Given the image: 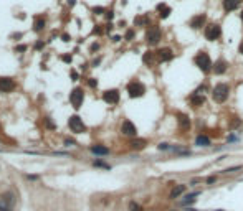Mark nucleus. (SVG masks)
Masks as SVG:
<instances>
[{"label": "nucleus", "instance_id": "79ce46f5", "mask_svg": "<svg viewBox=\"0 0 243 211\" xmlns=\"http://www.w3.org/2000/svg\"><path fill=\"white\" fill-rule=\"evenodd\" d=\"M61 40H63V42H69V35H68V33L61 35Z\"/></svg>", "mask_w": 243, "mask_h": 211}, {"label": "nucleus", "instance_id": "4c0bfd02", "mask_svg": "<svg viewBox=\"0 0 243 211\" xmlns=\"http://www.w3.org/2000/svg\"><path fill=\"white\" fill-rule=\"evenodd\" d=\"M240 124H241L240 120H233V122H231V124H230V129H235V127H238Z\"/></svg>", "mask_w": 243, "mask_h": 211}, {"label": "nucleus", "instance_id": "2f4dec72", "mask_svg": "<svg viewBox=\"0 0 243 211\" xmlns=\"http://www.w3.org/2000/svg\"><path fill=\"white\" fill-rule=\"evenodd\" d=\"M199 183H202V178L195 177V178H192V180L189 181V186H195V185H199Z\"/></svg>", "mask_w": 243, "mask_h": 211}, {"label": "nucleus", "instance_id": "de8ad7c7", "mask_svg": "<svg viewBox=\"0 0 243 211\" xmlns=\"http://www.w3.org/2000/svg\"><path fill=\"white\" fill-rule=\"evenodd\" d=\"M103 30H101V28H99V25H98V28H94V33H98V35H99Z\"/></svg>", "mask_w": 243, "mask_h": 211}, {"label": "nucleus", "instance_id": "393cba45", "mask_svg": "<svg viewBox=\"0 0 243 211\" xmlns=\"http://www.w3.org/2000/svg\"><path fill=\"white\" fill-rule=\"evenodd\" d=\"M154 56H155V53L152 51H147V53H144V56H142V61L146 63V64H150L154 61Z\"/></svg>", "mask_w": 243, "mask_h": 211}, {"label": "nucleus", "instance_id": "603ef678", "mask_svg": "<svg viewBox=\"0 0 243 211\" xmlns=\"http://www.w3.org/2000/svg\"><path fill=\"white\" fill-rule=\"evenodd\" d=\"M212 211H225V209H212Z\"/></svg>", "mask_w": 243, "mask_h": 211}, {"label": "nucleus", "instance_id": "423d86ee", "mask_svg": "<svg viewBox=\"0 0 243 211\" xmlns=\"http://www.w3.org/2000/svg\"><path fill=\"white\" fill-rule=\"evenodd\" d=\"M185 191H187V185H185V183L174 185L170 193H169V200L170 201H179V200H180V196L185 195Z\"/></svg>", "mask_w": 243, "mask_h": 211}, {"label": "nucleus", "instance_id": "412c9836", "mask_svg": "<svg viewBox=\"0 0 243 211\" xmlns=\"http://www.w3.org/2000/svg\"><path fill=\"white\" fill-rule=\"evenodd\" d=\"M238 5H240V0H223V8L227 10V12L235 10Z\"/></svg>", "mask_w": 243, "mask_h": 211}, {"label": "nucleus", "instance_id": "20e7f679", "mask_svg": "<svg viewBox=\"0 0 243 211\" xmlns=\"http://www.w3.org/2000/svg\"><path fill=\"white\" fill-rule=\"evenodd\" d=\"M68 125H69V129H71L73 132H76V134H83L86 130V125H84V122H83V119H81L79 115H71V117H69Z\"/></svg>", "mask_w": 243, "mask_h": 211}, {"label": "nucleus", "instance_id": "49530a36", "mask_svg": "<svg viewBox=\"0 0 243 211\" xmlns=\"http://www.w3.org/2000/svg\"><path fill=\"white\" fill-rule=\"evenodd\" d=\"M235 140H236L235 135H230V137H228V142H235Z\"/></svg>", "mask_w": 243, "mask_h": 211}, {"label": "nucleus", "instance_id": "5701e85b", "mask_svg": "<svg viewBox=\"0 0 243 211\" xmlns=\"http://www.w3.org/2000/svg\"><path fill=\"white\" fill-rule=\"evenodd\" d=\"M127 211H146V209L142 208V204H139L137 201L131 200V201H129V204H127Z\"/></svg>", "mask_w": 243, "mask_h": 211}, {"label": "nucleus", "instance_id": "4468645a", "mask_svg": "<svg viewBox=\"0 0 243 211\" xmlns=\"http://www.w3.org/2000/svg\"><path fill=\"white\" fill-rule=\"evenodd\" d=\"M195 145L197 147H210L212 140L208 135H205V134H199V135L195 137Z\"/></svg>", "mask_w": 243, "mask_h": 211}, {"label": "nucleus", "instance_id": "6e6552de", "mask_svg": "<svg viewBox=\"0 0 243 211\" xmlns=\"http://www.w3.org/2000/svg\"><path fill=\"white\" fill-rule=\"evenodd\" d=\"M121 134H123V135H126V137H132V139H136V135H137V129H136V125L132 124L129 119H126L123 124H121Z\"/></svg>", "mask_w": 243, "mask_h": 211}, {"label": "nucleus", "instance_id": "7ed1b4c3", "mask_svg": "<svg viewBox=\"0 0 243 211\" xmlns=\"http://www.w3.org/2000/svg\"><path fill=\"white\" fill-rule=\"evenodd\" d=\"M127 94H129V97H142L144 94H146V86H144L142 83H139V81H132V83L127 84Z\"/></svg>", "mask_w": 243, "mask_h": 211}, {"label": "nucleus", "instance_id": "e433bc0d", "mask_svg": "<svg viewBox=\"0 0 243 211\" xmlns=\"http://www.w3.org/2000/svg\"><path fill=\"white\" fill-rule=\"evenodd\" d=\"M69 76H71L73 81H78V78H79V74H78L76 71H71V74H69Z\"/></svg>", "mask_w": 243, "mask_h": 211}, {"label": "nucleus", "instance_id": "a19ab883", "mask_svg": "<svg viewBox=\"0 0 243 211\" xmlns=\"http://www.w3.org/2000/svg\"><path fill=\"white\" fill-rule=\"evenodd\" d=\"M43 46H45V45H43V42H38V43H35V50H42Z\"/></svg>", "mask_w": 243, "mask_h": 211}, {"label": "nucleus", "instance_id": "37998d69", "mask_svg": "<svg viewBox=\"0 0 243 211\" xmlns=\"http://www.w3.org/2000/svg\"><path fill=\"white\" fill-rule=\"evenodd\" d=\"M106 17H108V20H111L113 17H114V13H113V12H108V15H106Z\"/></svg>", "mask_w": 243, "mask_h": 211}, {"label": "nucleus", "instance_id": "72a5a7b5", "mask_svg": "<svg viewBox=\"0 0 243 211\" xmlns=\"http://www.w3.org/2000/svg\"><path fill=\"white\" fill-rule=\"evenodd\" d=\"M46 127H50V129H55L56 125H55V122L51 120V119H46Z\"/></svg>", "mask_w": 243, "mask_h": 211}, {"label": "nucleus", "instance_id": "473e14b6", "mask_svg": "<svg viewBox=\"0 0 243 211\" xmlns=\"http://www.w3.org/2000/svg\"><path fill=\"white\" fill-rule=\"evenodd\" d=\"M93 12H94L96 15H101V13H104V8L103 7H94V8H93Z\"/></svg>", "mask_w": 243, "mask_h": 211}, {"label": "nucleus", "instance_id": "cd10ccee", "mask_svg": "<svg viewBox=\"0 0 243 211\" xmlns=\"http://www.w3.org/2000/svg\"><path fill=\"white\" fill-rule=\"evenodd\" d=\"M202 195V190H195V191H190V193H185L184 198H195V196H199Z\"/></svg>", "mask_w": 243, "mask_h": 211}, {"label": "nucleus", "instance_id": "bb28decb", "mask_svg": "<svg viewBox=\"0 0 243 211\" xmlns=\"http://www.w3.org/2000/svg\"><path fill=\"white\" fill-rule=\"evenodd\" d=\"M241 168H243L241 165H236V167H230V168H225L222 173H225V175H227V173H233V172H238V170H241Z\"/></svg>", "mask_w": 243, "mask_h": 211}, {"label": "nucleus", "instance_id": "f704fd0d", "mask_svg": "<svg viewBox=\"0 0 243 211\" xmlns=\"http://www.w3.org/2000/svg\"><path fill=\"white\" fill-rule=\"evenodd\" d=\"M132 38H134V32L129 30V32L126 33V40H132Z\"/></svg>", "mask_w": 243, "mask_h": 211}, {"label": "nucleus", "instance_id": "c9c22d12", "mask_svg": "<svg viewBox=\"0 0 243 211\" xmlns=\"http://www.w3.org/2000/svg\"><path fill=\"white\" fill-rule=\"evenodd\" d=\"M25 50H27V46H25V45H18V46H17V48H15V51H18V53L25 51Z\"/></svg>", "mask_w": 243, "mask_h": 211}, {"label": "nucleus", "instance_id": "c85d7f7f", "mask_svg": "<svg viewBox=\"0 0 243 211\" xmlns=\"http://www.w3.org/2000/svg\"><path fill=\"white\" fill-rule=\"evenodd\" d=\"M149 20H147V17H137V18L134 20V23L136 25H146Z\"/></svg>", "mask_w": 243, "mask_h": 211}, {"label": "nucleus", "instance_id": "c03bdc74", "mask_svg": "<svg viewBox=\"0 0 243 211\" xmlns=\"http://www.w3.org/2000/svg\"><path fill=\"white\" fill-rule=\"evenodd\" d=\"M98 48H99V45H98V43H94V45H93V46H91V50H93V51H96Z\"/></svg>", "mask_w": 243, "mask_h": 211}, {"label": "nucleus", "instance_id": "0eeeda50", "mask_svg": "<svg viewBox=\"0 0 243 211\" xmlns=\"http://www.w3.org/2000/svg\"><path fill=\"white\" fill-rule=\"evenodd\" d=\"M83 99H84V92H83V89H79V87L73 89L71 94H69V102H71V106H73L74 109H79L81 107Z\"/></svg>", "mask_w": 243, "mask_h": 211}, {"label": "nucleus", "instance_id": "8fccbe9b", "mask_svg": "<svg viewBox=\"0 0 243 211\" xmlns=\"http://www.w3.org/2000/svg\"><path fill=\"white\" fill-rule=\"evenodd\" d=\"M167 211H179V209H175V208H172V209H167Z\"/></svg>", "mask_w": 243, "mask_h": 211}, {"label": "nucleus", "instance_id": "f8f14e48", "mask_svg": "<svg viewBox=\"0 0 243 211\" xmlns=\"http://www.w3.org/2000/svg\"><path fill=\"white\" fill-rule=\"evenodd\" d=\"M207 22V15L205 13H200V15H195L192 20H190V27L194 28V30H199V28H202L205 25Z\"/></svg>", "mask_w": 243, "mask_h": 211}, {"label": "nucleus", "instance_id": "6ab92c4d", "mask_svg": "<svg viewBox=\"0 0 243 211\" xmlns=\"http://www.w3.org/2000/svg\"><path fill=\"white\" fill-rule=\"evenodd\" d=\"M204 102H205L204 94H192V96H190V104H192L194 107H200Z\"/></svg>", "mask_w": 243, "mask_h": 211}, {"label": "nucleus", "instance_id": "1a4fd4ad", "mask_svg": "<svg viewBox=\"0 0 243 211\" xmlns=\"http://www.w3.org/2000/svg\"><path fill=\"white\" fill-rule=\"evenodd\" d=\"M160 40V28L159 27H149V30L146 33V42L149 45H157Z\"/></svg>", "mask_w": 243, "mask_h": 211}, {"label": "nucleus", "instance_id": "b1692460", "mask_svg": "<svg viewBox=\"0 0 243 211\" xmlns=\"http://www.w3.org/2000/svg\"><path fill=\"white\" fill-rule=\"evenodd\" d=\"M45 18H42V17H38V18H35V25H33V30L35 32H40V30H43V27H45Z\"/></svg>", "mask_w": 243, "mask_h": 211}, {"label": "nucleus", "instance_id": "f257e3e1", "mask_svg": "<svg viewBox=\"0 0 243 211\" xmlns=\"http://www.w3.org/2000/svg\"><path fill=\"white\" fill-rule=\"evenodd\" d=\"M228 96H230V86L225 83H218L212 91V97L217 104H223L228 99Z\"/></svg>", "mask_w": 243, "mask_h": 211}, {"label": "nucleus", "instance_id": "09e8293b", "mask_svg": "<svg viewBox=\"0 0 243 211\" xmlns=\"http://www.w3.org/2000/svg\"><path fill=\"white\" fill-rule=\"evenodd\" d=\"M121 40V37H118V35H116V37H113V42H119Z\"/></svg>", "mask_w": 243, "mask_h": 211}, {"label": "nucleus", "instance_id": "ea45409f", "mask_svg": "<svg viewBox=\"0 0 243 211\" xmlns=\"http://www.w3.org/2000/svg\"><path fill=\"white\" fill-rule=\"evenodd\" d=\"M88 84H89L91 87H96V86H98V81H96V79H89Z\"/></svg>", "mask_w": 243, "mask_h": 211}, {"label": "nucleus", "instance_id": "9d476101", "mask_svg": "<svg viewBox=\"0 0 243 211\" xmlns=\"http://www.w3.org/2000/svg\"><path fill=\"white\" fill-rule=\"evenodd\" d=\"M103 99L108 104H118L119 102V91L118 89H109L103 92Z\"/></svg>", "mask_w": 243, "mask_h": 211}, {"label": "nucleus", "instance_id": "7c9ffc66", "mask_svg": "<svg viewBox=\"0 0 243 211\" xmlns=\"http://www.w3.org/2000/svg\"><path fill=\"white\" fill-rule=\"evenodd\" d=\"M94 167H99V168H111V167H109L108 165V163H104V162H101V160H94Z\"/></svg>", "mask_w": 243, "mask_h": 211}, {"label": "nucleus", "instance_id": "c756f323", "mask_svg": "<svg viewBox=\"0 0 243 211\" xmlns=\"http://www.w3.org/2000/svg\"><path fill=\"white\" fill-rule=\"evenodd\" d=\"M157 149H159V150H164V152H165V150H170L172 147H170V144H167V142H160V144L157 145Z\"/></svg>", "mask_w": 243, "mask_h": 211}, {"label": "nucleus", "instance_id": "aec40b11", "mask_svg": "<svg viewBox=\"0 0 243 211\" xmlns=\"http://www.w3.org/2000/svg\"><path fill=\"white\" fill-rule=\"evenodd\" d=\"M157 12H159L160 18H167L169 13H170V7H169V5H165V3H159L157 5Z\"/></svg>", "mask_w": 243, "mask_h": 211}, {"label": "nucleus", "instance_id": "39448f33", "mask_svg": "<svg viewBox=\"0 0 243 211\" xmlns=\"http://www.w3.org/2000/svg\"><path fill=\"white\" fill-rule=\"evenodd\" d=\"M220 35H222V28H220L218 23H210V25L205 27V38L213 42V40H218Z\"/></svg>", "mask_w": 243, "mask_h": 211}, {"label": "nucleus", "instance_id": "9b49d317", "mask_svg": "<svg viewBox=\"0 0 243 211\" xmlns=\"http://www.w3.org/2000/svg\"><path fill=\"white\" fill-rule=\"evenodd\" d=\"M177 124H179V129H180L182 132L189 130L190 129V117L184 112H179L177 114Z\"/></svg>", "mask_w": 243, "mask_h": 211}, {"label": "nucleus", "instance_id": "a18cd8bd", "mask_svg": "<svg viewBox=\"0 0 243 211\" xmlns=\"http://www.w3.org/2000/svg\"><path fill=\"white\" fill-rule=\"evenodd\" d=\"M74 3H76V0H68V5H69V7H73Z\"/></svg>", "mask_w": 243, "mask_h": 211}, {"label": "nucleus", "instance_id": "4be33fe9", "mask_svg": "<svg viewBox=\"0 0 243 211\" xmlns=\"http://www.w3.org/2000/svg\"><path fill=\"white\" fill-rule=\"evenodd\" d=\"M197 203V198H184V200H179L177 204L179 206H184V208H192V204Z\"/></svg>", "mask_w": 243, "mask_h": 211}, {"label": "nucleus", "instance_id": "ddd939ff", "mask_svg": "<svg viewBox=\"0 0 243 211\" xmlns=\"http://www.w3.org/2000/svg\"><path fill=\"white\" fill-rule=\"evenodd\" d=\"M15 87V81L12 78H0V91L2 92H10Z\"/></svg>", "mask_w": 243, "mask_h": 211}, {"label": "nucleus", "instance_id": "f03ea898", "mask_svg": "<svg viewBox=\"0 0 243 211\" xmlns=\"http://www.w3.org/2000/svg\"><path fill=\"white\" fill-rule=\"evenodd\" d=\"M195 64L199 66L204 73L207 71H210V69L213 68V64H212V60H210V56H208V53L205 51H200L199 55L195 56Z\"/></svg>", "mask_w": 243, "mask_h": 211}, {"label": "nucleus", "instance_id": "dca6fc26", "mask_svg": "<svg viewBox=\"0 0 243 211\" xmlns=\"http://www.w3.org/2000/svg\"><path fill=\"white\" fill-rule=\"evenodd\" d=\"M146 145H147V140L146 139H132L131 142H129V147L132 150H142V149H146Z\"/></svg>", "mask_w": 243, "mask_h": 211}, {"label": "nucleus", "instance_id": "2eb2a0df", "mask_svg": "<svg viewBox=\"0 0 243 211\" xmlns=\"http://www.w3.org/2000/svg\"><path fill=\"white\" fill-rule=\"evenodd\" d=\"M157 58L160 61H169V60H172L174 58V53H172V50L170 48H160V50H157Z\"/></svg>", "mask_w": 243, "mask_h": 211}, {"label": "nucleus", "instance_id": "a878e982", "mask_svg": "<svg viewBox=\"0 0 243 211\" xmlns=\"http://www.w3.org/2000/svg\"><path fill=\"white\" fill-rule=\"evenodd\" d=\"M217 181H218V177H217V175H210V177L205 178V185H215Z\"/></svg>", "mask_w": 243, "mask_h": 211}, {"label": "nucleus", "instance_id": "a211bd4d", "mask_svg": "<svg viewBox=\"0 0 243 211\" xmlns=\"http://www.w3.org/2000/svg\"><path fill=\"white\" fill-rule=\"evenodd\" d=\"M89 150H91L94 155H101V157H103V155H109V152H111L108 147H104V145H93Z\"/></svg>", "mask_w": 243, "mask_h": 211}, {"label": "nucleus", "instance_id": "58836bf2", "mask_svg": "<svg viewBox=\"0 0 243 211\" xmlns=\"http://www.w3.org/2000/svg\"><path fill=\"white\" fill-rule=\"evenodd\" d=\"M61 60L65 61V63H71V56H69V55H65V56H61Z\"/></svg>", "mask_w": 243, "mask_h": 211}, {"label": "nucleus", "instance_id": "3c124183", "mask_svg": "<svg viewBox=\"0 0 243 211\" xmlns=\"http://www.w3.org/2000/svg\"><path fill=\"white\" fill-rule=\"evenodd\" d=\"M240 17H241V22H243V10H241V13H240Z\"/></svg>", "mask_w": 243, "mask_h": 211}, {"label": "nucleus", "instance_id": "f3484780", "mask_svg": "<svg viewBox=\"0 0 243 211\" xmlns=\"http://www.w3.org/2000/svg\"><path fill=\"white\" fill-rule=\"evenodd\" d=\"M227 69H228V63L225 60H217L215 64H213V71H215V74H223Z\"/></svg>", "mask_w": 243, "mask_h": 211}]
</instances>
